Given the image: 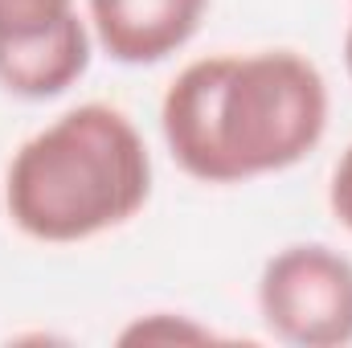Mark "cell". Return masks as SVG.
<instances>
[{"instance_id": "obj_4", "label": "cell", "mask_w": 352, "mask_h": 348, "mask_svg": "<svg viewBox=\"0 0 352 348\" xmlns=\"http://www.w3.org/2000/svg\"><path fill=\"white\" fill-rule=\"evenodd\" d=\"M209 0H87L94 45L119 66H156L184 50Z\"/></svg>"}, {"instance_id": "obj_3", "label": "cell", "mask_w": 352, "mask_h": 348, "mask_svg": "<svg viewBox=\"0 0 352 348\" xmlns=\"http://www.w3.org/2000/svg\"><path fill=\"white\" fill-rule=\"evenodd\" d=\"M258 312L283 345H352V259L324 242L283 246L258 274Z\"/></svg>"}, {"instance_id": "obj_7", "label": "cell", "mask_w": 352, "mask_h": 348, "mask_svg": "<svg viewBox=\"0 0 352 348\" xmlns=\"http://www.w3.org/2000/svg\"><path fill=\"white\" fill-rule=\"evenodd\" d=\"M123 345H201V340H213V332L205 324H192L188 316L180 312H152V316H140L135 324H127L119 332Z\"/></svg>"}, {"instance_id": "obj_1", "label": "cell", "mask_w": 352, "mask_h": 348, "mask_svg": "<svg viewBox=\"0 0 352 348\" xmlns=\"http://www.w3.org/2000/svg\"><path fill=\"white\" fill-rule=\"evenodd\" d=\"M160 131L173 160L201 184L287 173L328 131V83L295 50L197 58L164 90Z\"/></svg>"}, {"instance_id": "obj_2", "label": "cell", "mask_w": 352, "mask_h": 348, "mask_svg": "<svg viewBox=\"0 0 352 348\" xmlns=\"http://www.w3.org/2000/svg\"><path fill=\"white\" fill-rule=\"evenodd\" d=\"M152 197V152L111 102H82L29 135L4 173L8 221L50 246L127 226Z\"/></svg>"}, {"instance_id": "obj_6", "label": "cell", "mask_w": 352, "mask_h": 348, "mask_svg": "<svg viewBox=\"0 0 352 348\" xmlns=\"http://www.w3.org/2000/svg\"><path fill=\"white\" fill-rule=\"evenodd\" d=\"M74 12H78L74 0H0V45L45 37Z\"/></svg>"}, {"instance_id": "obj_9", "label": "cell", "mask_w": 352, "mask_h": 348, "mask_svg": "<svg viewBox=\"0 0 352 348\" xmlns=\"http://www.w3.org/2000/svg\"><path fill=\"white\" fill-rule=\"evenodd\" d=\"M344 66H349V78H352V17H349V29H344Z\"/></svg>"}, {"instance_id": "obj_5", "label": "cell", "mask_w": 352, "mask_h": 348, "mask_svg": "<svg viewBox=\"0 0 352 348\" xmlns=\"http://www.w3.org/2000/svg\"><path fill=\"white\" fill-rule=\"evenodd\" d=\"M90 58H94L90 21L82 12H74L45 37L0 45V87L29 102L58 98L90 70Z\"/></svg>"}, {"instance_id": "obj_8", "label": "cell", "mask_w": 352, "mask_h": 348, "mask_svg": "<svg viewBox=\"0 0 352 348\" xmlns=\"http://www.w3.org/2000/svg\"><path fill=\"white\" fill-rule=\"evenodd\" d=\"M328 205H332V217L352 234V144L340 152V160H336V168H332Z\"/></svg>"}]
</instances>
